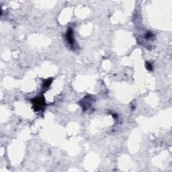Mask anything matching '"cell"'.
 Returning a JSON list of instances; mask_svg holds the SVG:
<instances>
[{"instance_id":"6da1fadb","label":"cell","mask_w":172,"mask_h":172,"mask_svg":"<svg viewBox=\"0 0 172 172\" xmlns=\"http://www.w3.org/2000/svg\"><path fill=\"white\" fill-rule=\"evenodd\" d=\"M33 104H34V108H36V110H39L45 105V101L44 98H36L33 100Z\"/></svg>"},{"instance_id":"7a4b0ae2","label":"cell","mask_w":172,"mask_h":172,"mask_svg":"<svg viewBox=\"0 0 172 172\" xmlns=\"http://www.w3.org/2000/svg\"><path fill=\"white\" fill-rule=\"evenodd\" d=\"M67 42L69 45H74V33H73V30L71 29H69L68 31L67 32Z\"/></svg>"}]
</instances>
